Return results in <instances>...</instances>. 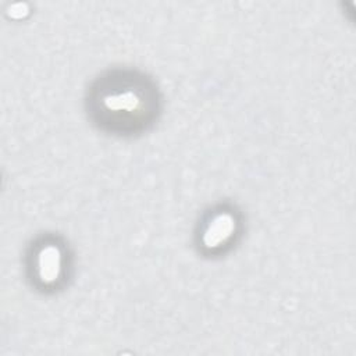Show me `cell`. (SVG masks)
<instances>
[{
  "label": "cell",
  "mask_w": 356,
  "mask_h": 356,
  "mask_svg": "<svg viewBox=\"0 0 356 356\" xmlns=\"http://www.w3.org/2000/svg\"><path fill=\"white\" fill-rule=\"evenodd\" d=\"M85 111L97 131L115 138H138L160 120L163 95L149 74L131 67H113L89 83Z\"/></svg>",
  "instance_id": "6da1fadb"
},
{
  "label": "cell",
  "mask_w": 356,
  "mask_h": 356,
  "mask_svg": "<svg viewBox=\"0 0 356 356\" xmlns=\"http://www.w3.org/2000/svg\"><path fill=\"white\" fill-rule=\"evenodd\" d=\"M24 274L38 293L51 296L70 286L74 277V252L57 232H40L24 252Z\"/></svg>",
  "instance_id": "7a4b0ae2"
},
{
  "label": "cell",
  "mask_w": 356,
  "mask_h": 356,
  "mask_svg": "<svg viewBox=\"0 0 356 356\" xmlns=\"http://www.w3.org/2000/svg\"><path fill=\"white\" fill-rule=\"evenodd\" d=\"M243 234L242 210L229 200H221L200 213L193 229V246L203 259L217 260L235 250Z\"/></svg>",
  "instance_id": "3957f363"
}]
</instances>
